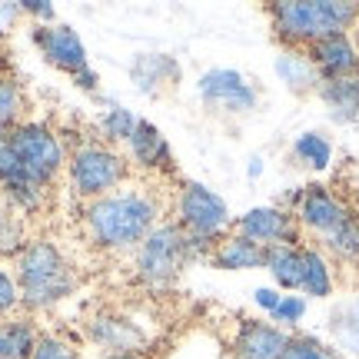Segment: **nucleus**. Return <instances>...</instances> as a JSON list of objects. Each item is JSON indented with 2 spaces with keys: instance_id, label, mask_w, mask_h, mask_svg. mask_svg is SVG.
Here are the masks:
<instances>
[{
  "instance_id": "1",
  "label": "nucleus",
  "mask_w": 359,
  "mask_h": 359,
  "mask_svg": "<svg viewBox=\"0 0 359 359\" xmlns=\"http://www.w3.org/2000/svg\"><path fill=\"white\" fill-rule=\"evenodd\" d=\"M163 196L150 183L130 180L120 190L83 203V230L103 253H133L163 223Z\"/></svg>"
},
{
  "instance_id": "2",
  "label": "nucleus",
  "mask_w": 359,
  "mask_h": 359,
  "mask_svg": "<svg viewBox=\"0 0 359 359\" xmlns=\"http://www.w3.org/2000/svg\"><path fill=\"white\" fill-rule=\"evenodd\" d=\"M13 280L27 313H50L77 293V269L53 240H30L13 259Z\"/></svg>"
},
{
  "instance_id": "3",
  "label": "nucleus",
  "mask_w": 359,
  "mask_h": 359,
  "mask_svg": "<svg viewBox=\"0 0 359 359\" xmlns=\"http://www.w3.org/2000/svg\"><path fill=\"white\" fill-rule=\"evenodd\" d=\"M269 27L283 47L309 50L336 34H353L359 24V4L346 0H280L266 7Z\"/></svg>"
},
{
  "instance_id": "4",
  "label": "nucleus",
  "mask_w": 359,
  "mask_h": 359,
  "mask_svg": "<svg viewBox=\"0 0 359 359\" xmlns=\"http://www.w3.org/2000/svg\"><path fill=\"white\" fill-rule=\"evenodd\" d=\"M213 246L183 233L180 223L163 219L137 250H133V280L147 290H170L187 273L190 263L206 259Z\"/></svg>"
},
{
  "instance_id": "5",
  "label": "nucleus",
  "mask_w": 359,
  "mask_h": 359,
  "mask_svg": "<svg viewBox=\"0 0 359 359\" xmlns=\"http://www.w3.org/2000/svg\"><path fill=\"white\" fill-rule=\"evenodd\" d=\"M130 180H133V167H130L127 154L116 147H107L103 140H83L67 156L70 193L83 203H93L107 193L120 190Z\"/></svg>"
},
{
  "instance_id": "6",
  "label": "nucleus",
  "mask_w": 359,
  "mask_h": 359,
  "mask_svg": "<svg viewBox=\"0 0 359 359\" xmlns=\"http://www.w3.org/2000/svg\"><path fill=\"white\" fill-rule=\"evenodd\" d=\"M7 140H11L27 180L34 187H40V190H50L53 183L67 173L70 150L64 147L60 133L50 123H43V120H24L20 127H13L7 133Z\"/></svg>"
},
{
  "instance_id": "7",
  "label": "nucleus",
  "mask_w": 359,
  "mask_h": 359,
  "mask_svg": "<svg viewBox=\"0 0 359 359\" xmlns=\"http://www.w3.org/2000/svg\"><path fill=\"white\" fill-rule=\"evenodd\" d=\"M173 223H180L183 233L193 240L217 246L233 230V213L217 190H210L200 180H187L180 183L177 200H173Z\"/></svg>"
},
{
  "instance_id": "8",
  "label": "nucleus",
  "mask_w": 359,
  "mask_h": 359,
  "mask_svg": "<svg viewBox=\"0 0 359 359\" xmlns=\"http://www.w3.org/2000/svg\"><path fill=\"white\" fill-rule=\"evenodd\" d=\"M196 93L210 114H219V116H246L257 110L259 103V90L257 83L233 70V67H210L200 74L196 80Z\"/></svg>"
},
{
  "instance_id": "9",
  "label": "nucleus",
  "mask_w": 359,
  "mask_h": 359,
  "mask_svg": "<svg viewBox=\"0 0 359 359\" xmlns=\"http://www.w3.org/2000/svg\"><path fill=\"white\" fill-rule=\"evenodd\" d=\"M83 333L93 346L103 349V356L107 353H143L150 346V330L120 309H97L83 323Z\"/></svg>"
},
{
  "instance_id": "10",
  "label": "nucleus",
  "mask_w": 359,
  "mask_h": 359,
  "mask_svg": "<svg viewBox=\"0 0 359 359\" xmlns=\"http://www.w3.org/2000/svg\"><path fill=\"white\" fill-rule=\"evenodd\" d=\"M233 230L253 240L259 246H296L303 243V230L296 223V213H290L280 203H266V206H253L246 210L243 217L233 219Z\"/></svg>"
},
{
  "instance_id": "11",
  "label": "nucleus",
  "mask_w": 359,
  "mask_h": 359,
  "mask_svg": "<svg viewBox=\"0 0 359 359\" xmlns=\"http://www.w3.org/2000/svg\"><path fill=\"white\" fill-rule=\"evenodd\" d=\"M30 43L40 50V57L50 67L64 70V74H80L90 67L87 43L80 40V34L70 24H34L30 27Z\"/></svg>"
},
{
  "instance_id": "12",
  "label": "nucleus",
  "mask_w": 359,
  "mask_h": 359,
  "mask_svg": "<svg viewBox=\"0 0 359 359\" xmlns=\"http://www.w3.org/2000/svg\"><path fill=\"white\" fill-rule=\"evenodd\" d=\"M293 213H296L299 230L313 233L316 240H323L326 233H333L336 226L349 217L346 203H343L330 187H323V183H309V187L299 190V200H296Z\"/></svg>"
},
{
  "instance_id": "13",
  "label": "nucleus",
  "mask_w": 359,
  "mask_h": 359,
  "mask_svg": "<svg viewBox=\"0 0 359 359\" xmlns=\"http://www.w3.org/2000/svg\"><path fill=\"white\" fill-rule=\"evenodd\" d=\"M290 333L276 326L273 320L243 316L230 336V356L233 359H283Z\"/></svg>"
},
{
  "instance_id": "14",
  "label": "nucleus",
  "mask_w": 359,
  "mask_h": 359,
  "mask_svg": "<svg viewBox=\"0 0 359 359\" xmlns=\"http://www.w3.org/2000/svg\"><path fill=\"white\" fill-rule=\"evenodd\" d=\"M127 160L130 167L147 173V177H173L177 173L173 147L163 137V130L150 120H140V127L133 130V137L127 143Z\"/></svg>"
},
{
  "instance_id": "15",
  "label": "nucleus",
  "mask_w": 359,
  "mask_h": 359,
  "mask_svg": "<svg viewBox=\"0 0 359 359\" xmlns=\"http://www.w3.org/2000/svg\"><path fill=\"white\" fill-rule=\"evenodd\" d=\"M127 77L143 97H163L167 90H173L183 80V67H180V60L173 53L143 50L130 60Z\"/></svg>"
},
{
  "instance_id": "16",
  "label": "nucleus",
  "mask_w": 359,
  "mask_h": 359,
  "mask_svg": "<svg viewBox=\"0 0 359 359\" xmlns=\"http://www.w3.org/2000/svg\"><path fill=\"white\" fill-rule=\"evenodd\" d=\"M309 60L316 67L320 80L359 77V43L353 34H336L309 47Z\"/></svg>"
},
{
  "instance_id": "17",
  "label": "nucleus",
  "mask_w": 359,
  "mask_h": 359,
  "mask_svg": "<svg viewBox=\"0 0 359 359\" xmlns=\"http://www.w3.org/2000/svg\"><path fill=\"white\" fill-rule=\"evenodd\" d=\"M206 263H210L213 269H223V273H250V269H263L266 266V246H259V243H253V240L240 236L236 230H230L217 246H213V250H210Z\"/></svg>"
},
{
  "instance_id": "18",
  "label": "nucleus",
  "mask_w": 359,
  "mask_h": 359,
  "mask_svg": "<svg viewBox=\"0 0 359 359\" xmlns=\"http://www.w3.org/2000/svg\"><path fill=\"white\" fill-rule=\"evenodd\" d=\"M326 339L346 359H359V293L330 303V309H326Z\"/></svg>"
},
{
  "instance_id": "19",
  "label": "nucleus",
  "mask_w": 359,
  "mask_h": 359,
  "mask_svg": "<svg viewBox=\"0 0 359 359\" xmlns=\"http://www.w3.org/2000/svg\"><path fill=\"white\" fill-rule=\"evenodd\" d=\"M316 97L326 107V116L333 123H339V127H349V123L359 120V77L320 80Z\"/></svg>"
},
{
  "instance_id": "20",
  "label": "nucleus",
  "mask_w": 359,
  "mask_h": 359,
  "mask_svg": "<svg viewBox=\"0 0 359 359\" xmlns=\"http://www.w3.org/2000/svg\"><path fill=\"white\" fill-rule=\"evenodd\" d=\"M273 70H276V77H280L283 87L290 90V93H296V97H306V93H316V90H320V74H316V67H313L306 50L283 47L280 57L273 60Z\"/></svg>"
},
{
  "instance_id": "21",
  "label": "nucleus",
  "mask_w": 359,
  "mask_h": 359,
  "mask_svg": "<svg viewBox=\"0 0 359 359\" xmlns=\"http://www.w3.org/2000/svg\"><path fill=\"white\" fill-rule=\"evenodd\" d=\"M97 100L103 103L100 116H97V133H100L97 140H103L107 147H116V150L127 147L130 137H133V130L140 127L143 116H137L127 103L110 100V97H97Z\"/></svg>"
},
{
  "instance_id": "22",
  "label": "nucleus",
  "mask_w": 359,
  "mask_h": 359,
  "mask_svg": "<svg viewBox=\"0 0 359 359\" xmlns=\"http://www.w3.org/2000/svg\"><path fill=\"white\" fill-rule=\"evenodd\" d=\"M336 290L333 263L320 246L303 243V280H299V293L306 299H330Z\"/></svg>"
},
{
  "instance_id": "23",
  "label": "nucleus",
  "mask_w": 359,
  "mask_h": 359,
  "mask_svg": "<svg viewBox=\"0 0 359 359\" xmlns=\"http://www.w3.org/2000/svg\"><path fill=\"white\" fill-rule=\"evenodd\" d=\"M40 330L30 316L0 320V359H30L40 343Z\"/></svg>"
},
{
  "instance_id": "24",
  "label": "nucleus",
  "mask_w": 359,
  "mask_h": 359,
  "mask_svg": "<svg viewBox=\"0 0 359 359\" xmlns=\"http://www.w3.org/2000/svg\"><path fill=\"white\" fill-rule=\"evenodd\" d=\"M263 269L273 276L276 290H283V293H299V280H303V243L269 246L266 266Z\"/></svg>"
},
{
  "instance_id": "25",
  "label": "nucleus",
  "mask_w": 359,
  "mask_h": 359,
  "mask_svg": "<svg viewBox=\"0 0 359 359\" xmlns=\"http://www.w3.org/2000/svg\"><path fill=\"white\" fill-rule=\"evenodd\" d=\"M320 250L330 257V263H359V217L349 213L333 233L320 240Z\"/></svg>"
},
{
  "instance_id": "26",
  "label": "nucleus",
  "mask_w": 359,
  "mask_h": 359,
  "mask_svg": "<svg viewBox=\"0 0 359 359\" xmlns=\"http://www.w3.org/2000/svg\"><path fill=\"white\" fill-rule=\"evenodd\" d=\"M293 156L306 170L323 173V170L333 167V143H330V137L320 133V130H306V133H299L293 140Z\"/></svg>"
},
{
  "instance_id": "27",
  "label": "nucleus",
  "mask_w": 359,
  "mask_h": 359,
  "mask_svg": "<svg viewBox=\"0 0 359 359\" xmlns=\"http://www.w3.org/2000/svg\"><path fill=\"white\" fill-rule=\"evenodd\" d=\"M283 359H346V356H343L330 339H323V336H316V333L296 330V333H290V339H286Z\"/></svg>"
},
{
  "instance_id": "28",
  "label": "nucleus",
  "mask_w": 359,
  "mask_h": 359,
  "mask_svg": "<svg viewBox=\"0 0 359 359\" xmlns=\"http://www.w3.org/2000/svg\"><path fill=\"white\" fill-rule=\"evenodd\" d=\"M24 110H27L24 87L13 77L0 74V133H11L13 127H20L24 123Z\"/></svg>"
},
{
  "instance_id": "29",
  "label": "nucleus",
  "mask_w": 359,
  "mask_h": 359,
  "mask_svg": "<svg viewBox=\"0 0 359 359\" xmlns=\"http://www.w3.org/2000/svg\"><path fill=\"white\" fill-rule=\"evenodd\" d=\"M30 243L27 240V223L13 206H0V259H17L20 250Z\"/></svg>"
},
{
  "instance_id": "30",
  "label": "nucleus",
  "mask_w": 359,
  "mask_h": 359,
  "mask_svg": "<svg viewBox=\"0 0 359 359\" xmlns=\"http://www.w3.org/2000/svg\"><path fill=\"white\" fill-rule=\"evenodd\" d=\"M306 309H309V303L303 293H283L280 306H276V313H273L269 320L276 323V326H283L286 333H296L299 323L306 320Z\"/></svg>"
},
{
  "instance_id": "31",
  "label": "nucleus",
  "mask_w": 359,
  "mask_h": 359,
  "mask_svg": "<svg viewBox=\"0 0 359 359\" xmlns=\"http://www.w3.org/2000/svg\"><path fill=\"white\" fill-rule=\"evenodd\" d=\"M30 359H83V353H80V349L74 346L70 339H64V336L43 333Z\"/></svg>"
},
{
  "instance_id": "32",
  "label": "nucleus",
  "mask_w": 359,
  "mask_h": 359,
  "mask_svg": "<svg viewBox=\"0 0 359 359\" xmlns=\"http://www.w3.org/2000/svg\"><path fill=\"white\" fill-rule=\"evenodd\" d=\"M20 309V290L7 266H0V320H11Z\"/></svg>"
},
{
  "instance_id": "33",
  "label": "nucleus",
  "mask_w": 359,
  "mask_h": 359,
  "mask_svg": "<svg viewBox=\"0 0 359 359\" xmlns=\"http://www.w3.org/2000/svg\"><path fill=\"white\" fill-rule=\"evenodd\" d=\"M20 11L34 24H57V7L50 0H20Z\"/></svg>"
},
{
  "instance_id": "34",
  "label": "nucleus",
  "mask_w": 359,
  "mask_h": 359,
  "mask_svg": "<svg viewBox=\"0 0 359 359\" xmlns=\"http://www.w3.org/2000/svg\"><path fill=\"white\" fill-rule=\"evenodd\" d=\"M280 299H283V290H276V286H257V290H253V303H257V309L266 313V316L276 313Z\"/></svg>"
},
{
  "instance_id": "35",
  "label": "nucleus",
  "mask_w": 359,
  "mask_h": 359,
  "mask_svg": "<svg viewBox=\"0 0 359 359\" xmlns=\"http://www.w3.org/2000/svg\"><path fill=\"white\" fill-rule=\"evenodd\" d=\"M74 87L77 90H83V93H93V97H100V74H97V70H93V64L87 67V70H80V74H74Z\"/></svg>"
},
{
  "instance_id": "36",
  "label": "nucleus",
  "mask_w": 359,
  "mask_h": 359,
  "mask_svg": "<svg viewBox=\"0 0 359 359\" xmlns=\"http://www.w3.org/2000/svg\"><path fill=\"white\" fill-rule=\"evenodd\" d=\"M20 17H24L20 4H0V37H7V30H11Z\"/></svg>"
},
{
  "instance_id": "37",
  "label": "nucleus",
  "mask_w": 359,
  "mask_h": 359,
  "mask_svg": "<svg viewBox=\"0 0 359 359\" xmlns=\"http://www.w3.org/2000/svg\"><path fill=\"white\" fill-rule=\"evenodd\" d=\"M263 170H266V163H263V156L259 154H253L250 160H246V177L250 180H259L263 177Z\"/></svg>"
},
{
  "instance_id": "38",
  "label": "nucleus",
  "mask_w": 359,
  "mask_h": 359,
  "mask_svg": "<svg viewBox=\"0 0 359 359\" xmlns=\"http://www.w3.org/2000/svg\"><path fill=\"white\" fill-rule=\"evenodd\" d=\"M103 359H147V353H107Z\"/></svg>"
}]
</instances>
